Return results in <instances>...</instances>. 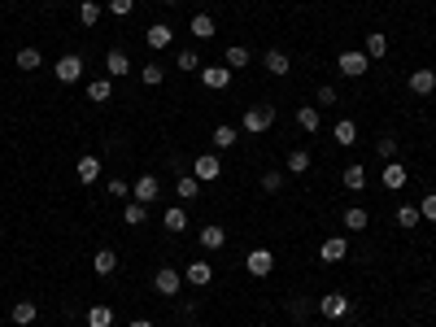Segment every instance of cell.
<instances>
[{
  "label": "cell",
  "mask_w": 436,
  "mask_h": 327,
  "mask_svg": "<svg viewBox=\"0 0 436 327\" xmlns=\"http://www.w3.org/2000/svg\"><path fill=\"white\" fill-rule=\"evenodd\" d=\"M270 122H275V105H249L240 118V131L262 135V131H270Z\"/></svg>",
  "instance_id": "6da1fadb"
},
{
  "label": "cell",
  "mask_w": 436,
  "mask_h": 327,
  "mask_svg": "<svg viewBox=\"0 0 436 327\" xmlns=\"http://www.w3.org/2000/svg\"><path fill=\"white\" fill-rule=\"evenodd\" d=\"M336 70H340L345 79H362V75L371 70V57H367V53H358V49H345V53L336 57Z\"/></svg>",
  "instance_id": "7a4b0ae2"
},
{
  "label": "cell",
  "mask_w": 436,
  "mask_h": 327,
  "mask_svg": "<svg viewBox=\"0 0 436 327\" xmlns=\"http://www.w3.org/2000/svg\"><path fill=\"white\" fill-rule=\"evenodd\" d=\"M53 75H57V83H79V79H84V57H79V53H66V57H57Z\"/></svg>",
  "instance_id": "3957f363"
},
{
  "label": "cell",
  "mask_w": 436,
  "mask_h": 327,
  "mask_svg": "<svg viewBox=\"0 0 436 327\" xmlns=\"http://www.w3.org/2000/svg\"><path fill=\"white\" fill-rule=\"evenodd\" d=\"M380 183H384V188H388V192H402V188H406V183H410V170H406V166H402V161H397V157H393V161H384V166H380Z\"/></svg>",
  "instance_id": "277c9868"
},
{
  "label": "cell",
  "mask_w": 436,
  "mask_h": 327,
  "mask_svg": "<svg viewBox=\"0 0 436 327\" xmlns=\"http://www.w3.org/2000/svg\"><path fill=\"white\" fill-rule=\"evenodd\" d=\"M244 271H249L253 279H266L270 271H275V253H270V249H249V258H244Z\"/></svg>",
  "instance_id": "5b68a950"
},
{
  "label": "cell",
  "mask_w": 436,
  "mask_h": 327,
  "mask_svg": "<svg viewBox=\"0 0 436 327\" xmlns=\"http://www.w3.org/2000/svg\"><path fill=\"white\" fill-rule=\"evenodd\" d=\"M153 288H157L162 297H175L183 288V271H175V266H162L157 275H153Z\"/></svg>",
  "instance_id": "8992f818"
},
{
  "label": "cell",
  "mask_w": 436,
  "mask_h": 327,
  "mask_svg": "<svg viewBox=\"0 0 436 327\" xmlns=\"http://www.w3.org/2000/svg\"><path fill=\"white\" fill-rule=\"evenodd\" d=\"M192 174H196L201 183H214L218 174H222V161H218V153H201V157L192 161Z\"/></svg>",
  "instance_id": "52a82bcc"
},
{
  "label": "cell",
  "mask_w": 436,
  "mask_h": 327,
  "mask_svg": "<svg viewBox=\"0 0 436 327\" xmlns=\"http://www.w3.org/2000/svg\"><path fill=\"white\" fill-rule=\"evenodd\" d=\"M319 314H323V319H345V314H349V297L345 293H323Z\"/></svg>",
  "instance_id": "ba28073f"
},
{
  "label": "cell",
  "mask_w": 436,
  "mask_h": 327,
  "mask_svg": "<svg viewBox=\"0 0 436 327\" xmlns=\"http://www.w3.org/2000/svg\"><path fill=\"white\" fill-rule=\"evenodd\" d=\"M144 40H149V49H153V53H166L170 44H175V31L166 27V22H153V27L144 31Z\"/></svg>",
  "instance_id": "9c48e42d"
},
{
  "label": "cell",
  "mask_w": 436,
  "mask_h": 327,
  "mask_svg": "<svg viewBox=\"0 0 436 327\" xmlns=\"http://www.w3.org/2000/svg\"><path fill=\"white\" fill-rule=\"evenodd\" d=\"M319 258H323V262H345V258H349V240H345V236H327V240L319 244Z\"/></svg>",
  "instance_id": "30bf717a"
},
{
  "label": "cell",
  "mask_w": 436,
  "mask_h": 327,
  "mask_svg": "<svg viewBox=\"0 0 436 327\" xmlns=\"http://www.w3.org/2000/svg\"><path fill=\"white\" fill-rule=\"evenodd\" d=\"M201 83L209 92H222V88H231V70L227 66H201Z\"/></svg>",
  "instance_id": "8fae6325"
},
{
  "label": "cell",
  "mask_w": 436,
  "mask_h": 327,
  "mask_svg": "<svg viewBox=\"0 0 436 327\" xmlns=\"http://www.w3.org/2000/svg\"><path fill=\"white\" fill-rule=\"evenodd\" d=\"M262 66H266L275 79H288V70H292V62H288L284 49H266V53H262Z\"/></svg>",
  "instance_id": "7c38bea8"
},
{
  "label": "cell",
  "mask_w": 436,
  "mask_h": 327,
  "mask_svg": "<svg viewBox=\"0 0 436 327\" xmlns=\"http://www.w3.org/2000/svg\"><path fill=\"white\" fill-rule=\"evenodd\" d=\"M157 192H162V183H157V174H140V179L131 183V196H136V201H157Z\"/></svg>",
  "instance_id": "4fadbf2b"
},
{
  "label": "cell",
  "mask_w": 436,
  "mask_h": 327,
  "mask_svg": "<svg viewBox=\"0 0 436 327\" xmlns=\"http://www.w3.org/2000/svg\"><path fill=\"white\" fill-rule=\"evenodd\" d=\"M183 279H188V284H196V288H205L209 279H214V266H209L205 258H196V262L183 266Z\"/></svg>",
  "instance_id": "5bb4252c"
},
{
  "label": "cell",
  "mask_w": 436,
  "mask_h": 327,
  "mask_svg": "<svg viewBox=\"0 0 436 327\" xmlns=\"http://www.w3.org/2000/svg\"><path fill=\"white\" fill-rule=\"evenodd\" d=\"M196 240H201V249H205V253H218L222 244H227V231H222L218 223H209V227H201V236H196Z\"/></svg>",
  "instance_id": "9a60e30c"
},
{
  "label": "cell",
  "mask_w": 436,
  "mask_h": 327,
  "mask_svg": "<svg viewBox=\"0 0 436 327\" xmlns=\"http://www.w3.org/2000/svg\"><path fill=\"white\" fill-rule=\"evenodd\" d=\"M105 70H110V79L131 75V57H127L123 49H110V57H105Z\"/></svg>",
  "instance_id": "2e32d148"
},
{
  "label": "cell",
  "mask_w": 436,
  "mask_h": 327,
  "mask_svg": "<svg viewBox=\"0 0 436 327\" xmlns=\"http://www.w3.org/2000/svg\"><path fill=\"white\" fill-rule=\"evenodd\" d=\"M410 92H415V96H432L436 92V70H415V75H410Z\"/></svg>",
  "instance_id": "e0dca14e"
},
{
  "label": "cell",
  "mask_w": 436,
  "mask_h": 327,
  "mask_svg": "<svg viewBox=\"0 0 436 327\" xmlns=\"http://www.w3.org/2000/svg\"><path fill=\"white\" fill-rule=\"evenodd\" d=\"M340 183H345L349 192H362V188H367V166H358V161L345 166V170H340Z\"/></svg>",
  "instance_id": "ac0fdd59"
},
{
  "label": "cell",
  "mask_w": 436,
  "mask_h": 327,
  "mask_svg": "<svg viewBox=\"0 0 436 327\" xmlns=\"http://www.w3.org/2000/svg\"><path fill=\"white\" fill-rule=\"evenodd\" d=\"M222 66H227V70H244V66H253V57H249L244 44H231V49L222 53Z\"/></svg>",
  "instance_id": "d6986e66"
},
{
  "label": "cell",
  "mask_w": 436,
  "mask_h": 327,
  "mask_svg": "<svg viewBox=\"0 0 436 327\" xmlns=\"http://www.w3.org/2000/svg\"><path fill=\"white\" fill-rule=\"evenodd\" d=\"M97 179H101V157L84 153V157H79V183H97Z\"/></svg>",
  "instance_id": "ffe728a7"
},
{
  "label": "cell",
  "mask_w": 436,
  "mask_h": 327,
  "mask_svg": "<svg viewBox=\"0 0 436 327\" xmlns=\"http://www.w3.org/2000/svg\"><path fill=\"white\" fill-rule=\"evenodd\" d=\"M332 140H336V144H358V122H353V118H340L336 127H332Z\"/></svg>",
  "instance_id": "44dd1931"
},
{
  "label": "cell",
  "mask_w": 436,
  "mask_h": 327,
  "mask_svg": "<svg viewBox=\"0 0 436 327\" xmlns=\"http://www.w3.org/2000/svg\"><path fill=\"white\" fill-rule=\"evenodd\" d=\"M162 227L175 231V236H179V231H188V209H183V205H170L166 214H162Z\"/></svg>",
  "instance_id": "7402d4cb"
},
{
  "label": "cell",
  "mask_w": 436,
  "mask_h": 327,
  "mask_svg": "<svg viewBox=\"0 0 436 327\" xmlns=\"http://www.w3.org/2000/svg\"><path fill=\"white\" fill-rule=\"evenodd\" d=\"M297 127H301V131H323V114L314 109V105H301V109H297Z\"/></svg>",
  "instance_id": "603a6c76"
},
{
  "label": "cell",
  "mask_w": 436,
  "mask_h": 327,
  "mask_svg": "<svg viewBox=\"0 0 436 327\" xmlns=\"http://www.w3.org/2000/svg\"><path fill=\"white\" fill-rule=\"evenodd\" d=\"M14 66H18V70H27V75H31V70H40V66H44V53H40V49H31V44H27V49H18Z\"/></svg>",
  "instance_id": "cb8c5ba5"
},
{
  "label": "cell",
  "mask_w": 436,
  "mask_h": 327,
  "mask_svg": "<svg viewBox=\"0 0 436 327\" xmlns=\"http://www.w3.org/2000/svg\"><path fill=\"white\" fill-rule=\"evenodd\" d=\"M188 31L196 35V40H214V31H218V22L209 18V14H196L192 22H188Z\"/></svg>",
  "instance_id": "d4e9b609"
},
{
  "label": "cell",
  "mask_w": 436,
  "mask_h": 327,
  "mask_svg": "<svg viewBox=\"0 0 436 327\" xmlns=\"http://www.w3.org/2000/svg\"><path fill=\"white\" fill-rule=\"evenodd\" d=\"M123 223H127V227H144V223H149V205H144V201H127Z\"/></svg>",
  "instance_id": "484cf974"
},
{
  "label": "cell",
  "mask_w": 436,
  "mask_h": 327,
  "mask_svg": "<svg viewBox=\"0 0 436 327\" xmlns=\"http://www.w3.org/2000/svg\"><path fill=\"white\" fill-rule=\"evenodd\" d=\"M175 192H179V201H196V196H201V179H196V174H179Z\"/></svg>",
  "instance_id": "4316f807"
},
{
  "label": "cell",
  "mask_w": 436,
  "mask_h": 327,
  "mask_svg": "<svg viewBox=\"0 0 436 327\" xmlns=\"http://www.w3.org/2000/svg\"><path fill=\"white\" fill-rule=\"evenodd\" d=\"M92 271H97V275H114V271H118V253H114V249H97Z\"/></svg>",
  "instance_id": "83f0119b"
},
{
  "label": "cell",
  "mask_w": 436,
  "mask_h": 327,
  "mask_svg": "<svg viewBox=\"0 0 436 327\" xmlns=\"http://www.w3.org/2000/svg\"><path fill=\"white\" fill-rule=\"evenodd\" d=\"M35 314H40V306H35V301H18V306L9 310V319H14L18 327H31V323H35Z\"/></svg>",
  "instance_id": "f1b7e54d"
},
{
  "label": "cell",
  "mask_w": 436,
  "mask_h": 327,
  "mask_svg": "<svg viewBox=\"0 0 436 327\" xmlns=\"http://www.w3.org/2000/svg\"><path fill=\"white\" fill-rule=\"evenodd\" d=\"M114 96V79H97V83H88V101L92 105H105Z\"/></svg>",
  "instance_id": "f546056e"
},
{
  "label": "cell",
  "mask_w": 436,
  "mask_h": 327,
  "mask_svg": "<svg viewBox=\"0 0 436 327\" xmlns=\"http://www.w3.org/2000/svg\"><path fill=\"white\" fill-rule=\"evenodd\" d=\"M367 223H371V214H367L362 205H349V209H345V227H349V231H367Z\"/></svg>",
  "instance_id": "4dcf8cb0"
},
{
  "label": "cell",
  "mask_w": 436,
  "mask_h": 327,
  "mask_svg": "<svg viewBox=\"0 0 436 327\" xmlns=\"http://www.w3.org/2000/svg\"><path fill=\"white\" fill-rule=\"evenodd\" d=\"M209 135H214V148H231L235 140H240V127H222V122H218Z\"/></svg>",
  "instance_id": "1f68e13d"
},
{
  "label": "cell",
  "mask_w": 436,
  "mask_h": 327,
  "mask_svg": "<svg viewBox=\"0 0 436 327\" xmlns=\"http://www.w3.org/2000/svg\"><path fill=\"white\" fill-rule=\"evenodd\" d=\"M88 327H114V306H92L88 310Z\"/></svg>",
  "instance_id": "d6a6232c"
},
{
  "label": "cell",
  "mask_w": 436,
  "mask_h": 327,
  "mask_svg": "<svg viewBox=\"0 0 436 327\" xmlns=\"http://www.w3.org/2000/svg\"><path fill=\"white\" fill-rule=\"evenodd\" d=\"M397 227H402V231H415V227H419V205H397Z\"/></svg>",
  "instance_id": "836d02e7"
},
{
  "label": "cell",
  "mask_w": 436,
  "mask_h": 327,
  "mask_svg": "<svg viewBox=\"0 0 436 327\" xmlns=\"http://www.w3.org/2000/svg\"><path fill=\"white\" fill-rule=\"evenodd\" d=\"M79 22H84V27H97V22H101V5H97V0H79Z\"/></svg>",
  "instance_id": "e575fe53"
},
{
  "label": "cell",
  "mask_w": 436,
  "mask_h": 327,
  "mask_svg": "<svg viewBox=\"0 0 436 327\" xmlns=\"http://www.w3.org/2000/svg\"><path fill=\"white\" fill-rule=\"evenodd\" d=\"M175 66H179V70H183V75H192V70H196V75H201V53H192V49H183L179 57H175Z\"/></svg>",
  "instance_id": "d590c367"
},
{
  "label": "cell",
  "mask_w": 436,
  "mask_h": 327,
  "mask_svg": "<svg viewBox=\"0 0 436 327\" xmlns=\"http://www.w3.org/2000/svg\"><path fill=\"white\" fill-rule=\"evenodd\" d=\"M367 57H371V62H380V57H388V40H384L380 31H375V35H367Z\"/></svg>",
  "instance_id": "8d00e7d4"
},
{
  "label": "cell",
  "mask_w": 436,
  "mask_h": 327,
  "mask_svg": "<svg viewBox=\"0 0 436 327\" xmlns=\"http://www.w3.org/2000/svg\"><path fill=\"white\" fill-rule=\"evenodd\" d=\"M310 170V153H305V148H292L288 153V174H305Z\"/></svg>",
  "instance_id": "74e56055"
},
{
  "label": "cell",
  "mask_w": 436,
  "mask_h": 327,
  "mask_svg": "<svg viewBox=\"0 0 436 327\" xmlns=\"http://www.w3.org/2000/svg\"><path fill=\"white\" fill-rule=\"evenodd\" d=\"M162 79H166V70H162L157 62H149L144 70H140V83H144V88H157V83H162Z\"/></svg>",
  "instance_id": "f35d334b"
},
{
  "label": "cell",
  "mask_w": 436,
  "mask_h": 327,
  "mask_svg": "<svg viewBox=\"0 0 436 327\" xmlns=\"http://www.w3.org/2000/svg\"><path fill=\"white\" fill-rule=\"evenodd\" d=\"M375 153H380L384 161H393L397 157V135H380V140H375Z\"/></svg>",
  "instance_id": "ab89813d"
},
{
  "label": "cell",
  "mask_w": 436,
  "mask_h": 327,
  "mask_svg": "<svg viewBox=\"0 0 436 327\" xmlns=\"http://www.w3.org/2000/svg\"><path fill=\"white\" fill-rule=\"evenodd\" d=\"M284 188V170H266L262 174V192H279Z\"/></svg>",
  "instance_id": "60d3db41"
},
{
  "label": "cell",
  "mask_w": 436,
  "mask_h": 327,
  "mask_svg": "<svg viewBox=\"0 0 436 327\" xmlns=\"http://www.w3.org/2000/svg\"><path fill=\"white\" fill-rule=\"evenodd\" d=\"M314 96H319V105H323V109H332V105H336V101H340V92H336V88H332V83H323V88H319V92H314Z\"/></svg>",
  "instance_id": "b9f144b4"
},
{
  "label": "cell",
  "mask_w": 436,
  "mask_h": 327,
  "mask_svg": "<svg viewBox=\"0 0 436 327\" xmlns=\"http://www.w3.org/2000/svg\"><path fill=\"white\" fill-rule=\"evenodd\" d=\"M419 218H428V223H436V192H428L419 201Z\"/></svg>",
  "instance_id": "7bdbcfd3"
},
{
  "label": "cell",
  "mask_w": 436,
  "mask_h": 327,
  "mask_svg": "<svg viewBox=\"0 0 436 327\" xmlns=\"http://www.w3.org/2000/svg\"><path fill=\"white\" fill-rule=\"evenodd\" d=\"M131 9H136V0H110V14L114 18H127Z\"/></svg>",
  "instance_id": "ee69618b"
},
{
  "label": "cell",
  "mask_w": 436,
  "mask_h": 327,
  "mask_svg": "<svg viewBox=\"0 0 436 327\" xmlns=\"http://www.w3.org/2000/svg\"><path fill=\"white\" fill-rule=\"evenodd\" d=\"M110 196H118V201L131 196V183H127V179H110Z\"/></svg>",
  "instance_id": "f6af8a7d"
},
{
  "label": "cell",
  "mask_w": 436,
  "mask_h": 327,
  "mask_svg": "<svg viewBox=\"0 0 436 327\" xmlns=\"http://www.w3.org/2000/svg\"><path fill=\"white\" fill-rule=\"evenodd\" d=\"M131 327H153V323H149V319H136V323H131Z\"/></svg>",
  "instance_id": "bcb514c9"
},
{
  "label": "cell",
  "mask_w": 436,
  "mask_h": 327,
  "mask_svg": "<svg viewBox=\"0 0 436 327\" xmlns=\"http://www.w3.org/2000/svg\"><path fill=\"white\" fill-rule=\"evenodd\" d=\"M162 5H179V0H162Z\"/></svg>",
  "instance_id": "7dc6e473"
}]
</instances>
